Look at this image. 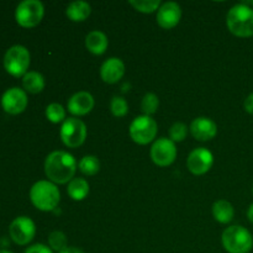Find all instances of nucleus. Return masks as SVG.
<instances>
[{
  "instance_id": "obj_1",
  "label": "nucleus",
  "mask_w": 253,
  "mask_h": 253,
  "mask_svg": "<svg viewBox=\"0 0 253 253\" xmlns=\"http://www.w3.org/2000/svg\"><path fill=\"white\" fill-rule=\"evenodd\" d=\"M77 161L66 151H53L44 161V173L49 182L54 184H66L74 178Z\"/></svg>"
},
{
  "instance_id": "obj_2",
  "label": "nucleus",
  "mask_w": 253,
  "mask_h": 253,
  "mask_svg": "<svg viewBox=\"0 0 253 253\" xmlns=\"http://www.w3.org/2000/svg\"><path fill=\"white\" fill-rule=\"evenodd\" d=\"M30 199L41 211H52L61 202V193L57 185L49 180H39L30 189Z\"/></svg>"
},
{
  "instance_id": "obj_3",
  "label": "nucleus",
  "mask_w": 253,
  "mask_h": 253,
  "mask_svg": "<svg viewBox=\"0 0 253 253\" xmlns=\"http://www.w3.org/2000/svg\"><path fill=\"white\" fill-rule=\"evenodd\" d=\"M226 24L235 36H253V9L246 4L235 5L227 12Z\"/></svg>"
},
{
  "instance_id": "obj_4",
  "label": "nucleus",
  "mask_w": 253,
  "mask_h": 253,
  "mask_svg": "<svg viewBox=\"0 0 253 253\" xmlns=\"http://www.w3.org/2000/svg\"><path fill=\"white\" fill-rule=\"evenodd\" d=\"M221 242L229 253H249L253 247L251 232L240 225L227 227L222 232Z\"/></svg>"
},
{
  "instance_id": "obj_5",
  "label": "nucleus",
  "mask_w": 253,
  "mask_h": 253,
  "mask_svg": "<svg viewBox=\"0 0 253 253\" xmlns=\"http://www.w3.org/2000/svg\"><path fill=\"white\" fill-rule=\"evenodd\" d=\"M29 49L21 44L11 46L4 56V67L9 74L14 77H24L30 67Z\"/></svg>"
},
{
  "instance_id": "obj_6",
  "label": "nucleus",
  "mask_w": 253,
  "mask_h": 253,
  "mask_svg": "<svg viewBox=\"0 0 253 253\" xmlns=\"http://www.w3.org/2000/svg\"><path fill=\"white\" fill-rule=\"evenodd\" d=\"M44 15L43 4L39 0H24L15 10V19L22 27H35L41 22Z\"/></svg>"
},
{
  "instance_id": "obj_7",
  "label": "nucleus",
  "mask_w": 253,
  "mask_h": 253,
  "mask_svg": "<svg viewBox=\"0 0 253 253\" xmlns=\"http://www.w3.org/2000/svg\"><path fill=\"white\" fill-rule=\"evenodd\" d=\"M128 131L133 142L137 145H147L157 136L158 126L155 119L147 115H141L133 119Z\"/></svg>"
},
{
  "instance_id": "obj_8",
  "label": "nucleus",
  "mask_w": 253,
  "mask_h": 253,
  "mask_svg": "<svg viewBox=\"0 0 253 253\" xmlns=\"http://www.w3.org/2000/svg\"><path fill=\"white\" fill-rule=\"evenodd\" d=\"M86 126L81 119L68 118L63 121L59 131L61 140L67 147L77 148L84 143L86 138Z\"/></svg>"
},
{
  "instance_id": "obj_9",
  "label": "nucleus",
  "mask_w": 253,
  "mask_h": 253,
  "mask_svg": "<svg viewBox=\"0 0 253 253\" xmlns=\"http://www.w3.org/2000/svg\"><path fill=\"white\" fill-rule=\"evenodd\" d=\"M9 232L15 244L24 246L34 240L36 235V225L29 216H19L11 221Z\"/></svg>"
},
{
  "instance_id": "obj_10",
  "label": "nucleus",
  "mask_w": 253,
  "mask_h": 253,
  "mask_svg": "<svg viewBox=\"0 0 253 253\" xmlns=\"http://www.w3.org/2000/svg\"><path fill=\"white\" fill-rule=\"evenodd\" d=\"M151 158L155 165L160 166V167H168L177 158L175 143L169 138H158L151 147Z\"/></svg>"
},
{
  "instance_id": "obj_11",
  "label": "nucleus",
  "mask_w": 253,
  "mask_h": 253,
  "mask_svg": "<svg viewBox=\"0 0 253 253\" xmlns=\"http://www.w3.org/2000/svg\"><path fill=\"white\" fill-rule=\"evenodd\" d=\"M214 163V156L209 150L198 147L190 152L187 160V167L190 173L195 175H203L209 172Z\"/></svg>"
},
{
  "instance_id": "obj_12",
  "label": "nucleus",
  "mask_w": 253,
  "mask_h": 253,
  "mask_svg": "<svg viewBox=\"0 0 253 253\" xmlns=\"http://www.w3.org/2000/svg\"><path fill=\"white\" fill-rule=\"evenodd\" d=\"M27 103L29 100H27L26 91L17 86L7 89L1 96V108L11 115L21 114L26 109Z\"/></svg>"
},
{
  "instance_id": "obj_13",
  "label": "nucleus",
  "mask_w": 253,
  "mask_h": 253,
  "mask_svg": "<svg viewBox=\"0 0 253 253\" xmlns=\"http://www.w3.org/2000/svg\"><path fill=\"white\" fill-rule=\"evenodd\" d=\"M182 17V9L174 1L163 2L157 10V22L162 29L170 30L177 26Z\"/></svg>"
},
{
  "instance_id": "obj_14",
  "label": "nucleus",
  "mask_w": 253,
  "mask_h": 253,
  "mask_svg": "<svg viewBox=\"0 0 253 253\" xmlns=\"http://www.w3.org/2000/svg\"><path fill=\"white\" fill-rule=\"evenodd\" d=\"M190 133L198 141H209L216 136L217 125L211 119L200 116L194 119L190 124Z\"/></svg>"
},
{
  "instance_id": "obj_15",
  "label": "nucleus",
  "mask_w": 253,
  "mask_h": 253,
  "mask_svg": "<svg viewBox=\"0 0 253 253\" xmlns=\"http://www.w3.org/2000/svg\"><path fill=\"white\" fill-rule=\"evenodd\" d=\"M93 95L88 91H78L69 98L67 103V109L71 114L76 116H83L90 113L94 108Z\"/></svg>"
},
{
  "instance_id": "obj_16",
  "label": "nucleus",
  "mask_w": 253,
  "mask_h": 253,
  "mask_svg": "<svg viewBox=\"0 0 253 253\" xmlns=\"http://www.w3.org/2000/svg\"><path fill=\"white\" fill-rule=\"evenodd\" d=\"M125 74V64L120 58L111 57L108 58L100 67V77L105 83L115 84L123 79Z\"/></svg>"
},
{
  "instance_id": "obj_17",
  "label": "nucleus",
  "mask_w": 253,
  "mask_h": 253,
  "mask_svg": "<svg viewBox=\"0 0 253 253\" xmlns=\"http://www.w3.org/2000/svg\"><path fill=\"white\" fill-rule=\"evenodd\" d=\"M109 46V40L104 32L99 31V30H94L90 31L85 37V47L90 53L100 56V54L105 53Z\"/></svg>"
},
{
  "instance_id": "obj_18",
  "label": "nucleus",
  "mask_w": 253,
  "mask_h": 253,
  "mask_svg": "<svg viewBox=\"0 0 253 253\" xmlns=\"http://www.w3.org/2000/svg\"><path fill=\"white\" fill-rule=\"evenodd\" d=\"M212 216L220 224H229L234 220L235 209L227 200H217L212 205Z\"/></svg>"
},
{
  "instance_id": "obj_19",
  "label": "nucleus",
  "mask_w": 253,
  "mask_h": 253,
  "mask_svg": "<svg viewBox=\"0 0 253 253\" xmlns=\"http://www.w3.org/2000/svg\"><path fill=\"white\" fill-rule=\"evenodd\" d=\"M91 12L90 5L86 1H73L67 6L66 15L68 16L69 20L74 22H82L89 17Z\"/></svg>"
},
{
  "instance_id": "obj_20",
  "label": "nucleus",
  "mask_w": 253,
  "mask_h": 253,
  "mask_svg": "<svg viewBox=\"0 0 253 253\" xmlns=\"http://www.w3.org/2000/svg\"><path fill=\"white\" fill-rule=\"evenodd\" d=\"M67 193L76 202H82L89 194V183L84 178H73L68 183Z\"/></svg>"
},
{
  "instance_id": "obj_21",
  "label": "nucleus",
  "mask_w": 253,
  "mask_h": 253,
  "mask_svg": "<svg viewBox=\"0 0 253 253\" xmlns=\"http://www.w3.org/2000/svg\"><path fill=\"white\" fill-rule=\"evenodd\" d=\"M44 78L41 73L39 72H27L24 77H22V86L26 91L31 94L41 93L44 88Z\"/></svg>"
},
{
  "instance_id": "obj_22",
  "label": "nucleus",
  "mask_w": 253,
  "mask_h": 253,
  "mask_svg": "<svg viewBox=\"0 0 253 253\" xmlns=\"http://www.w3.org/2000/svg\"><path fill=\"white\" fill-rule=\"evenodd\" d=\"M79 170L85 175H95L100 170V161L96 156H84L79 161Z\"/></svg>"
},
{
  "instance_id": "obj_23",
  "label": "nucleus",
  "mask_w": 253,
  "mask_h": 253,
  "mask_svg": "<svg viewBox=\"0 0 253 253\" xmlns=\"http://www.w3.org/2000/svg\"><path fill=\"white\" fill-rule=\"evenodd\" d=\"M158 108H160V99L156 94L147 93L143 96L142 101H141V110H142L143 115H153L155 113H157Z\"/></svg>"
},
{
  "instance_id": "obj_24",
  "label": "nucleus",
  "mask_w": 253,
  "mask_h": 253,
  "mask_svg": "<svg viewBox=\"0 0 253 253\" xmlns=\"http://www.w3.org/2000/svg\"><path fill=\"white\" fill-rule=\"evenodd\" d=\"M46 118L52 124H59L66 120V110L61 104L52 103L46 108Z\"/></svg>"
},
{
  "instance_id": "obj_25",
  "label": "nucleus",
  "mask_w": 253,
  "mask_h": 253,
  "mask_svg": "<svg viewBox=\"0 0 253 253\" xmlns=\"http://www.w3.org/2000/svg\"><path fill=\"white\" fill-rule=\"evenodd\" d=\"M48 245L52 251L62 252L68 247L67 236L62 231H53L48 236Z\"/></svg>"
},
{
  "instance_id": "obj_26",
  "label": "nucleus",
  "mask_w": 253,
  "mask_h": 253,
  "mask_svg": "<svg viewBox=\"0 0 253 253\" xmlns=\"http://www.w3.org/2000/svg\"><path fill=\"white\" fill-rule=\"evenodd\" d=\"M130 5H132L133 9L143 14H151L156 10L160 9V0H130Z\"/></svg>"
},
{
  "instance_id": "obj_27",
  "label": "nucleus",
  "mask_w": 253,
  "mask_h": 253,
  "mask_svg": "<svg viewBox=\"0 0 253 253\" xmlns=\"http://www.w3.org/2000/svg\"><path fill=\"white\" fill-rule=\"evenodd\" d=\"M110 111L115 118H124L128 113L127 101L123 96H114L110 101Z\"/></svg>"
},
{
  "instance_id": "obj_28",
  "label": "nucleus",
  "mask_w": 253,
  "mask_h": 253,
  "mask_svg": "<svg viewBox=\"0 0 253 253\" xmlns=\"http://www.w3.org/2000/svg\"><path fill=\"white\" fill-rule=\"evenodd\" d=\"M188 127L183 123H175L169 128V140L173 142H182L187 137Z\"/></svg>"
},
{
  "instance_id": "obj_29",
  "label": "nucleus",
  "mask_w": 253,
  "mask_h": 253,
  "mask_svg": "<svg viewBox=\"0 0 253 253\" xmlns=\"http://www.w3.org/2000/svg\"><path fill=\"white\" fill-rule=\"evenodd\" d=\"M24 253H53V251L48 246H46V245L36 244L30 246Z\"/></svg>"
},
{
  "instance_id": "obj_30",
  "label": "nucleus",
  "mask_w": 253,
  "mask_h": 253,
  "mask_svg": "<svg viewBox=\"0 0 253 253\" xmlns=\"http://www.w3.org/2000/svg\"><path fill=\"white\" fill-rule=\"evenodd\" d=\"M244 108L247 113L253 115V93L250 94V95L246 98V100H245L244 103Z\"/></svg>"
},
{
  "instance_id": "obj_31",
  "label": "nucleus",
  "mask_w": 253,
  "mask_h": 253,
  "mask_svg": "<svg viewBox=\"0 0 253 253\" xmlns=\"http://www.w3.org/2000/svg\"><path fill=\"white\" fill-rule=\"evenodd\" d=\"M59 253H84V252L82 251V250L76 249V247H67L66 250H63V251Z\"/></svg>"
},
{
  "instance_id": "obj_32",
  "label": "nucleus",
  "mask_w": 253,
  "mask_h": 253,
  "mask_svg": "<svg viewBox=\"0 0 253 253\" xmlns=\"http://www.w3.org/2000/svg\"><path fill=\"white\" fill-rule=\"evenodd\" d=\"M247 217H249L250 221L253 224V204L249 208V211H247Z\"/></svg>"
},
{
  "instance_id": "obj_33",
  "label": "nucleus",
  "mask_w": 253,
  "mask_h": 253,
  "mask_svg": "<svg viewBox=\"0 0 253 253\" xmlns=\"http://www.w3.org/2000/svg\"><path fill=\"white\" fill-rule=\"evenodd\" d=\"M0 253H12V252H10V251H5V250H2V251H0Z\"/></svg>"
},
{
  "instance_id": "obj_34",
  "label": "nucleus",
  "mask_w": 253,
  "mask_h": 253,
  "mask_svg": "<svg viewBox=\"0 0 253 253\" xmlns=\"http://www.w3.org/2000/svg\"><path fill=\"white\" fill-rule=\"evenodd\" d=\"M250 4H251V6H252V9H253V0H252L251 2H250Z\"/></svg>"
},
{
  "instance_id": "obj_35",
  "label": "nucleus",
  "mask_w": 253,
  "mask_h": 253,
  "mask_svg": "<svg viewBox=\"0 0 253 253\" xmlns=\"http://www.w3.org/2000/svg\"><path fill=\"white\" fill-rule=\"evenodd\" d=\"M252 192H253V189H252Z\"/></svg>"
}]
</instances>
